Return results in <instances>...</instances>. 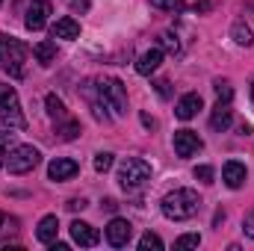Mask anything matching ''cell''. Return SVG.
Masks as SVG:
<instances>
[{
	"instance_id": "f546056e",
	"label": "cell",
	"mask_w": 254,
	"mask_h": 251,
	"mask_svg": "<svg viewBox=\"0 0 254 251\" xmlns=\"http://www.w3.org/2000/svg\"><path fill=\"white\" fill-rule=\"evenodd\" d=\"M6 154H9V133H0V166L6 163Z\"/></svg>"
},
{
	"instance_id": "3957f363",
	"label": "cell",
	"mask_w": 254,
	"mask_h": 251,
	"mask_svg": "<svg viewBox=\"0 0 254 251\" xmlns=\"http://www.w3.org/2000/svg\"><path fill=\"white\" fill-rule=\"evenodd\" d=\"M95 89H98L104 107L113 110V116H125L127 113V89H125L122 80H116V77H104V80H98Z\"/></svg>"
},
{
	"instance_id": "4fadbf2b",
	"label": "cell",
	"mask_w": 254,
	"mask_h": 251,
	"mask_svg": "<svg viewBox=\"0 0 254 251\" xmlns=\"http://www.w3.org/2000/svg\"><path fill=\"white\" fill-rule=\"evenodd\" d=\"M246 178H249V172H246L243 163H237V160H228V163H225V169H222V181H225L231 189H240L243 184H246Z\"/></svg>"
},
{
	"instance_id": "7c38bea8",
	"label": "cell",
	"mask_w": 254,
	"mask_h": 251,
	"mask_svg": "<svg viewBox=\"0 0 254 251\" xmlns=\"http://www.w3.org/2000/svg\"><path fill=\"white\" fill-rule=\"evenodd\" d=\"M204 107V101H201V95L198 92H190V95H184L181 101H178V107H175V116L181 119V122H190L198 116V110Z\"/></svg>"
},
{
	"instance_id": "f1b7e54d",
	"label": "cell",
	"mask_w": 254,
	"mask_h": 251,
	"mask_svg": "<svg viewBox=\"0 0 254 251\" xmlns=\"http://www.w3.org/2000/svg\"><path fill=\"white\" fill-rule=\"evenodd\" d=\"M243 231H246V237H252L254 240V207L246 213V219H243Z\"/></svg>"
},
{
	"instance_id": "4dcf8cb0",
	"label": "cell",
	"mask_w": 254,
	"mask_h": 251,
	"mask_svg": "<svg viewBox=\"0 0 254 251\" xmlns=\"http://www.w3.org/2000/svg\"><path fill=\"white\" fill-rule=\"evenodd\" d=\"M83 207H86L83 198H71V201H68V210H71V213H77V210H83Z\"/></svg>"
},
{
	"instance_id": "5b68a950",
	"label": "cell",
	"mask_w": 254,
	"mask_h": 251,
	"mask_svg": "<svg viewBox=\"0 0 254 251\" xmlns=\"http://www.w3.org/2000/svg\"><path fill=\"white\" fill-rule=\"evenodd\" d=\"M39 160H42L39 148H33V145H15V148H9L3 166L9 169V175H27V172H33L39 166Z\"/></svg>"
},
{
	"instance_id": "2e32d148",
	"label": "cell",
	"mask_w": 254,
	"mask_h": 251,
	"mask_svg": "<svg viewBox=\"0 0 254 251\" xmlns=\"http://www.w3.org/2000/svg\"><path fill=\"white\" fill-rule=\"evenodd\" d=\"M57 234H60V219H57V216H45V219L39 222V228H36V240L45 243V246H51V243L57 240Z\"/></svg>"
},
{
	"instance_id": "7402d4cb",
	"label": "cell",
	"mask_w": 254,
	"mask_h": 251,
	"mask_svg": "<svg viewBox=\"0 0 254 251\" xmlns=\"http://www.w3.org/2000/svg\"><path fill=\"white\" fill-rule=\"evenodd\" d=\"M160 45H163V51H166V54H172V57H175V54H181V42H178V36H175L172 30H166V33L160 36Z\"/></svg>"
},
{
	"instance_id": "836d02e7",
	"label": "cell",
	"mask_w": 254,
	"mask_h": 251,
	"mask_svg": "<svg viewBox=\"0 0 254 251\" xmlns=\"http://www.w3.org/2000/svg\"><path fill=\"white\" fill-rule=\"evenodd\" d=\"M0 228H3V213H0Z\"/></svg>"
},
{
	"instance_id": "9c48e42d",
	"label": "cell",
	"mask_w": 254,
	"mask_h": 251,
	"mask_svg": "<svg viewBox=\"0 0 254 251\" xmlns=\"http://www.w3.org/2000/svg\"><path fill=\"white\" fill-rule=\"evenodd\" d=\"M51 3L48 0H33L30 3V9H27V18H24V24H27V30H42L45 24H48V18H51Z\"/></svg>"
},
{
	"instance_id": "cb8c5ba5",
	"label": "cell",
	"mask_w": 254,
	"mask_h": 251,
	"mask_svg": "<svg viewBox=\"0 0 254 251\" xmlns=\"http://www.w3.org/2000/svg\"><path fill=\"white\" fill-rule=\"evenodd\" d=\"M198 246H201V237H198V234H184V237H178V240H175V249H178V251L198 249Z\"/></svg>"
},
{
	"instance_id": "ac0fdd59",
	"label": "cell",
	"mask_w": 254,
	"mask_h": 251,
	"mask_svg": "<svg viewBox=\"0 0 254 251\" xmlns=\"http://www.w3.org/2000/svg\"><path fill=\"white\" fill-rule=\"evenodd\" d=\"M33 57L42 65H51L57 60V45H54V42H39V45L33 48Z\"/></svg>"
},
{
	"instance_id": "e0dca14e",
	"label": "cell",
	"mask_w": 254,
	"mask_h": 251,
	"mask_svg": "<svg viewBox=\"0 0 254 251\" xmlns=\"http://www.w3.org/2000/svg\"><path fill=\"white\" fill-rule=\"evenodd\" d=\"M80 36V24L74 18H60L54 24V39H77Z\"/></svg>"
},
{
	"instance_id": "d6a6232c",
	"label": "cell",
	"mask_w": 254,
	"mask_h": 251,
	"mask_svg": "<svg viewBox=\"0 0 254 251\" xmlns=\"http://www.w3.org/2000/svg\"><path fill=\"white\" fill-rule=\"evenodd\" d=\"M71 9L74 12H83V9H89V0H71Z\"/></svg>"
},
{
	"instance_id": "8fae6325",
	"label": "cell",
	"mask_w": 254,
	"mask_h": 251,
	"mask_svg": "<svg viewBox=\"0 0 254 251\" xmlns=\"http://www.w3.org/2000/svg\"><path fill=\"white\" fill-rule=\"evenodd\" d=\"M77 172H80L77 160H68V157H57V160L48 166V178H51V181H71Z\"/></svg>"
},
{
	"instance_id": "ba28073f",
	"label": "cell",
	"mask_w": 254,
	"mask_h": 251,
	"mask_svg": "<svg viewBox=\"0 0 254 251\" xmlns=\"http://www.w3.org/2000/svg\"><path fill=\"white\" fill-rule=\"evenodd\" d=\"M130 237H133V225L127 219H113L107 225V243L113 249H125L127 243H130Z\"/></svg>"
},
{
	"instance_id": "52a82bcc",
	"label": "cell",
	"mask_w": 254,
	"mask_h": 251,
	"mask_svg": "<svg viewBox=\"0 0 254 251\" xmlns=\"http://www.w3.org/2000/svg\"><path fill=\"white\" fill-rule=\"evenodd\" d=\"M201 148H204V142L195 130H178L175 133V154L178 157H195Z\"/></svg>"
},
{
	"instance_id": "7a4b0ae2",
	"label": "cell",
	"mask_w": 254,
	"mask_h": 251,
	"mask_svg": "<svg viewBox=\"0 0 254 251\" xmlns=\"http://www.w3.org/2000/svg\"><path fill=\"white\" fill-rule=\"evenodd\" d=\"M30 57V48L12 36H3L0 39V65L12 74V77H24V63Z\"/></svg>"
},
{
	"instance_id": "9a60e30c",
	"label": "cell",
	"mask_w": 254,
	"mask_h": 251,
	"mask_svg": "<svg viewBox=\"0 0 254 251\" xmlns=\"http://www.w3.org/2000/svg\"><path fill=\"white\" fill-rule=\"evenodd\" d=\"M163 63V48H151V51H145L139 60H136V71L142 74V77H148V74H154L157 68Z\"/></svg>"
},
{
	"instance_id": "4316f807",
	"label": "cell",
	"mask_w": 254,
	"mask_h": 251,
	"mask_svg": "<svg viewBox=\"0 0 254 251\" xmlns=\"http://www.w3.org/2000/svg\"><path fill=\"white\" fill-rule=\"evenodd\" d=\"M195 178H198L201 184H213V169H210V166H198V169H195Z\"/></svg>"
},
{
	"instance_id": "83f0119b",
	"label": "cell",
	"mask_w": 254,
	"mask_h": 251,
	"mask_svg": "<svg viewBox=\"0 0 254 251\" xmlns=\"http://www.w3.org/2000/svg\"><path fill=\"white\" fill-rule=\"evenodd\" d=\"M151 6H157V9H184V0H151Z\"/></svg>"
},
{
	"instance_id": "44dd1931",
	"label": "cell",
	"mask_w": 254,
	"mask_h": 251,
	"mask_svg": "<svg viewBox=\"0 0 254 251\" xmlns=\"http://www.w3.org/2000/svg\"><path fill=\"white\" fill-rule=\"evenodd\" d=\"M57 133H60V139L71 142V139H77L80 125H77V122H71V119H63V122H60V127H57Z\"/></svg>"
},
{
	"instance_id": "603a6c76",
	"label": "cell",
	"mask_w": 254,
	"mask_h": 251,
	"mask_svg": "<svg viewBox=\"0 0 254 251\" xmlns=\"http://www.w3.org/2000/svg\"><path fill=\"white\" fill-rule=\"evenodd\" d=\"M139 251H163V240L148 231V234H142V240H139Z\"/></svg>"
},
{
	"instance_id": "d4e9b609",
	"label": "cell",
	"mask_w": 254,
	"mask_h": 251,
	"mask_svg": "<svg viewBox=\"0 0 254 251\" xmlns=\"http://www.w3.org/2000/svg\"><path fill=\"white\" fill-rule=\"evenodd\" d=\"M107 169H113V154L101 151V154L95 157V172H107Z\"/></svg>"
},
{
	"instance_id": "e575fe53",
	"label": "cell",
	"mask_w": 254,
	"mask_h": 251,
	"mask_svg": "<svg viewBox=\"0 0 254 251\" xmlns=\"http://www.w3.org/2000/svg\"><path fill=\"white\" fill-rule=\"evenodd\" d=\"M252 101H254V86H252Z\"/></svg>"
},
{
	"instance_id": "ffe728a7",
	"label": "cell",
	"mask_w": 254,
	"mask_h": 251,
	"mask_svg": "<svg viewBox=\"0 0 254 251\" xmlns=\"http://www.w3.org/2000/svg\"><path fill=\"white\" fill-rule=\"evenodd\" d=\"M45 107H48V116H51L54 122H63V119H68L65 104L57 98V95H48V98H45Z\"/></svg>"
},
{
	"instance_id": "8992f818",
	"label": "cell",
	"mask_w": 254,
	"mask_h": 251,
	"mask_svg": "<svg viewBox=\"0 0 254 251\" xmlns=\"http://www.w3.org/2000/svg\"><path fill=\"white\" fill-rule=\"evenodd\" d=\"M0 119L6 127H15V130L27 127V119H24L21 104H18V92L12 86H0Z\"/></svg>"
},
{
	"instance_id": "5bb4252c",
	"label": "cell",
	"mask_w": 254,
	"mask_h": 251,
	"mask_svg": "<svg viewBox=\"0 0 254 251\" xmlns=\"http://www.w3.org/2000/svg\"><path fill=\"white\" fill-rule=\"evenodd\" d=\"M234 125V110H231V101H219L213 107V116H210V127L213 130H228Z\"/></svg>"
},
{
	"instance_id": "6da1fadb",
	"label": "cell",
	"mask_w": 254,
	"mask_h": 251,
	"mask_svg": "<svg viewBox=\"0 0 254 251\" xmlns=\"http://www.w3.org/2000/svg\"><path fill=\"white\" fill-rule=\"evenodd\" d=\"M201 210V198L195 189H175L163 198V216L175 219V222H187L192 216H198Z\"/></svg>"
},
{
	"instance_id": "484cf974",
	"label": "cell",
	"mask_w": 254,
	"mask_h": 251,
	"mask_svg": "<svg viewBox=\"0 0 254 251\" xmlns=\"http://www.w3.org/2000/svg\"><path fill=\"white\" fill-rule=\"evenodd\" d=\"M216 95H219V101H231V98H234V89H231V83H225V80H216Z\"/></svg>"
},
{
	"instance_id": "d590c367",
	"label": "cell",
	"mask_w": 254,
	"mask_h": 251,
	"mask_svg": "<svg viewBox=\"0 0 254 251\" xmlns=\"http://www.w3.org/2000/svg\"><path fill=\"white\" fill-rule=\"evenodd\" d=\"M0 3H3V0H0Z\"/></svg>"
},
{
	"instance_id": "d6986e66",
	"label": "cell",
	"mask_w": 254,
	"mask_h": 251,
	"mask_svg": "<svg viewBox=\"0 0 254 251\" xmlns=\"http://www.w3.org/2000/svg\"><path fill=\"white\" fill-rule=\"evenodd\" d=\"M231 36H234V42H237V45H243V48H252V45H254V33L243 24V21H237V24H234Z\"/></svg>"
},
{
	"instance_id": "277c9868",
	"label": "cell",
	"mask_w": 254,
	"mask_h": 251,
	"mask_svg": "<svg viewBox=\"0 0 254 251\" xmlns=\"http://www.w3.org/2000/svg\"><path fill=\"white\" fill-rule=\"evenodd\" d=\"M151 181V166L139 157H127L125 163L119 166V184L122 189L133 192V189H142L145 184Z\"/></svg>"
},
{
	"instance_id": "30bf717a",
	"label": "cell",
	"mask_w": 254,
	"mask_h": 251,
	"mask_svg": "<svg viewBox=\"0 0 254 251\" xmlns=\"http://www.w3.org/2000/svg\"><path fill=\"white\" fill-rule=\"evenodd\" d=\"M71 240L77 243V246H83V249H92V246H98L101 243V234H98V228H92L89 222H71Z\"/></svg>"
},
{
	"instance_id": "1f68e13d",
	"label": "cell",
	"mask_w": 254,
	"mask_h": 251,
	"mask_svg": "<svg viewBox=\"0 0 254 251\" xmlns=\"http://www.w3.org/2000/svg\"><path fill=\"white\" fill-rule=\"evenodd\" d=\"M157 92H160L163 98H169V80H157Z\"/></svg>"
}]
</instances>
